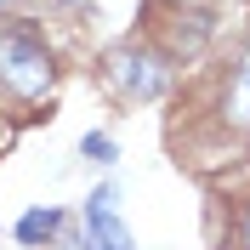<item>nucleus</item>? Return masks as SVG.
<instances>
[{
  "mask_svg": "<svg viewBox=\"0 0 250 250\" xmlns=\"http://www.w3.org/2000/svg\"><path fill=\"white\" fill-rule=\"evenodd\" d=\"M0 85L12 97H23V103H34V97L51 91V57H46V46H40L29 29L0 34Z\"/></svg>",
  "mask_w": 250,
  "mask_h": 250,
  "instance_id": "f257e3e1",
  "label": "nucleus"
},
{
  "mask_svg": "<svg viewBox=\"0 0 250 250\" xmlns=\"http://www.w3.org/2000/svg\"><path fill=\"white\" fill-rule=\"evenodd\" d=\"M85 233H91V250H131V233L114 210V188H97L85 199Z\"/></svg>",
  "mask_w": 250,
  "mask_h": 250,
  "instance_id": "f03ea898",
  "label": "nucleus"
},
{
  "mask_svg": "<svg viewBox=\"0 0 250 250\" xmlns=\"http://www.w3.org/2000/svg\"><path fill=\"white\" fill-rule=\"evenodd\" d=\"M114 80H120L131 97H142V103L165 91V68H159L154 57H137V51H120V57H114Z\"/></svg>",
  "mask_w": 250,
  "mask_h": 250,
  "instance_id": "7ed1b4c3",
  "label": "nucleus"
},
{
  "mask_svg": "<svg viewBox=\"0 0 250 250\" xmlns=\"http://www.w3.org/2000/svg\"><path fill=\"white\" fill-rule=\"evenodd\" d=\"M57 228H62L57 210H29V216L17 222V239H23V245H40V239H51Z\"/></svg>",
  "mask_w": 250,
  "mask_h": 250,
  "instance_id": "20e7f679",
  "label": "nucleus"
},
{
  "mask_svg": "<svg viewBox=\"0 0 250 250\" xmlns=\"http://www.w3.org/2000/svg\"><path fill=\"white\" fill-rule=\"evenodd\" d=\"M228 120L250 125V57L239 62V80H233V97H228Z\"/></svg>",
  "mask_w": 250,
  "mask_h": 250,
  "instance_id": "39448f33",
  "label": "nucleus"
},
{
  "mask_svg": "<svg viewBox=\"0 0 250 250\" xmlns=\"http://www.w3.org/2000/svg\"><path fill=\"white\" fill-rule=\"evenodd\" d=\"M80 148H85V159H97V165H108V159H114V137H103V131H97V137H85Z\"/></svg>",
  "mask_w": 250,
  "mask_h": 250,
  "instance_id": "423d86ee",
  "label": "nucleus"
},
{
  "mask_svg": "<svg viewBox=\"0 0 250 250\" xmlns=\"http://www.w3.org/2000/svg\"><path fill=\"white\" fill-rule=\"evenodd\" d=\"M245 239H250V228H245Z\"/></svg>",
  "mask_w": 250,
  "mask_h": 250,
  "instance_id": "0eeeda50",
  "label": "nucleus"
}]
</instances>
